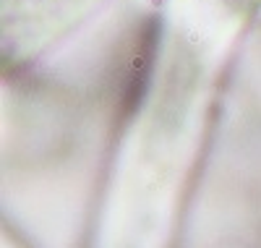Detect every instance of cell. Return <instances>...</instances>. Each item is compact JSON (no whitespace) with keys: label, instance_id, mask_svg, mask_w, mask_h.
<instances>
[{"label":"cell","instance_id":"cell-1","mask_svg":"<svg viewBox=\"0 0 261 248\" xmlns=\"http://www.w3.org/2000/svg\"><path fill=\"white\" fill-rule=\"evenodd\" d=\"M6 248H11V245H6Z\"/></svg>","mask_w":261,"mask_h":248}]
</instances>
